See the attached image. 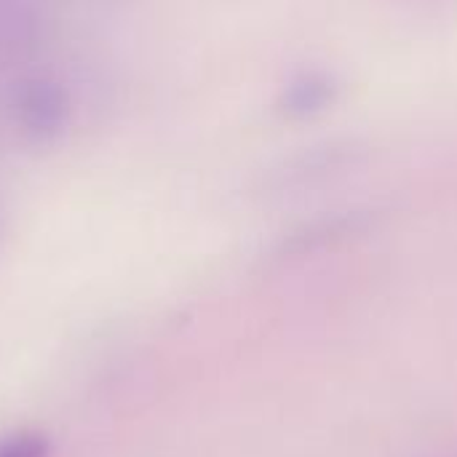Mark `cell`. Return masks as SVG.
Here are the masks:
<instances>
[{"label":"cell","mask_w":457,"mask_h":457,"mask_svg":"<svg viewBox=\"0 0 457 457\" xmlns=\"http://www.w3.org/2000/svg\"><path fill=\"white\" fill-rule=\"evenodd\" d=\"M51 439L40 431H13L0 436V457H48Z\"/></svg>","instance_id":"cell-1"}]
</instances>
